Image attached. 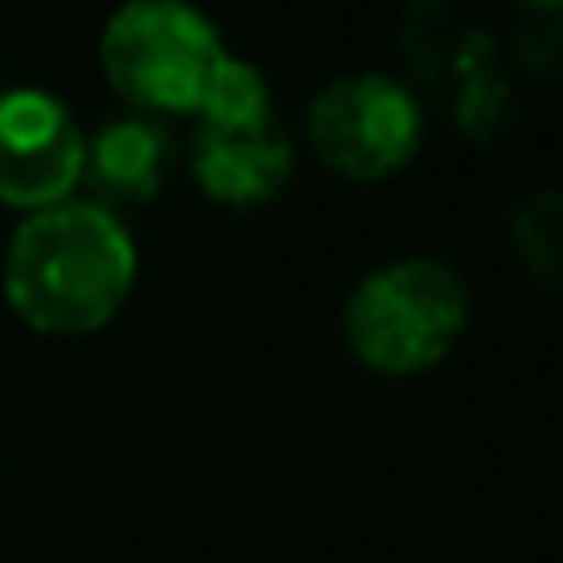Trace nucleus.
<instances>
[{
	"mask_svg": "<svg viewBox=\"0 0 563 563\" xmlns=\"http://www.w3.org/2000/svg\"><path fill=\"white\" fill-rule=\"evenodd\" d=\"M5 297L15 317L49 336H85L114 321L139 277L129 228L99 203H65L25 213L5 247Z\"/></svg>",
	"mask_w": 563,
	"mask_h": 563,
	"instance_id": "nucleus-1",
	"label": "nucleus"
},
{
	"mask_svg": "<svg viewBox=\"0 0 563 563\" xmlns=\"http://www.w3.org/2000/svg\"><path fill=\"white\" fill-rule=\"evenodd\" d=\"M470 321V287L440 257H396L351 287L341 331L346 346L386 376L435 366Z\"/></svg>",
	"mask_w": 563,
	"mask_h": 563,
	"instance_id": "nucleus-2",
	"label": "nucleus"
},
{
	"mask_svg": "<svg viewBox=\"0 0 563 563\" xmlns=\"http://www.w3.org/2000/svg\"><path fill=\"white\" fill-rule=\"evenodd\" d=\"M223 55L213 15L194 0H124L99 35V65L139 114L198 109Z\"/></svg>",
	"mask_w": 563,
	"mask_h": 563,
	"instance_id": "nucleus-3",
	"label": "nucleus"
},
{
	"mask_svg": "<svg viewBox=\"0 0 563 563\" xmlns=\"http://www.w3.org/2000/svg\"><path fill=\"white\" fill-rule=\"evenodd\" d=\"M420 104L396 75L351 69L317 89L307 109V139L341 178H386L416 154Z\"/></svg>",
	"mask_w": 563,
	"mask_h": 563,
	"instance_id": "nucleus-4",
	"label": "nucleus"
},
{
	"mask_svg": "<svg viewBox=\"0 0 563 563\" xmlns=\"http://www.w3.org/2000/svg\"><path fill=\"white\" fill-rule=\"evenodd\" d=\"M85 178V129L49 89H0V203L40 213Z\"/></svg>",
	"mask_w": 563,
	"mask_h": 563,
	"instance_id": "nucleus-5",
	"label": "nucleus"
},
{
	"mask_svg": "<svg viewBox=\"0 0 563 563\" xmlns=\"http://www.w3.org/2000/svg\"><path fill=\"white\" fill-rule=\"evenodd\" d=\"M194 178L208 198L233 208L267 203L291 178V139L277 124V114L253 124H198L194 129Z\"/></svg>",
	"mask_w": 563,
	"mask_h": 563,
	"instance_id": "nucleus-6",
	"label": "nucleus"
},
{
	"mask_svg": "<svg viewBox=\"0 0 563 563\" xmlns=\"http://www.w3.org/2000/svg\"><path fill=\"white\" fill-rule=\"evenodd\" d=\"M174 164V139L154 114L109 119L95 139H85V178L95 188V203L114 213V203H148L164 188Z\"/></svg>",
	"mask_w": 563,
	"mask_h": 563,
	"instance_id": "nucleus-7",
	"label": "nucleus"
},
{
	"mask_svg": "<svg viewBox=\"0 0 563 563\" xmlns=\"http://www.w3.org/2000/svg\"><path fill=\"white\" fill-rule=\"evenodd\" d=\"M194 114H198V124H253V119L277 114L273 85H267V75L253 65V59L223 55Z\"/></svg>",
	"mask_w": 563,
	"mask_h": 563,
	"instance_id": "nucleus-8",
	"label": "nucleus"
},
{
	"mask_svg": "<svg viewBox=\"0 0 563 563\" xmlns=\"http://www.w3.org/2000/svg\"><path fill=\"white\" fill-rule=\"evenodd\" d=\"M525 5H539V10H549V5H563V0H525Z\"/></svg>",
	"mask_w": 563,
	"mask_h": 563,
	"instance_id": "nucleus-9",
	"label": "nucleus"
}]
</instances>
